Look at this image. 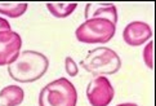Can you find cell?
Returning <instances> with one entry per match:
<instances>
[{
  "mask_svg": "<svg viewBox=\"0 0 156 106\" xmlns=\"http://www.w3.org/2000/svg\"><path fill=\"white\" fill-rule=\"evenodd\" d=\"M48 68L49 60L45 54L36 51H23L8 66V74L16 82L31 83L40 79Z\"/></svg>",
  "mask_w": 156,
  "mask_h": 106,
  "instance_id": "cell-1",
  "label": "cell"
},
{
  "mask_svg": "<svg viewBox=\"0 0 156 106\" xmlns=\"http://www.w3.org/2000/svg\"><path fill=\"white\" fill-rule=\"evenodd\" d=\"M76 88L66 78L48 83L39 94V106H76Z\"/></svg>",
  "mask_w": 156,
  "mask_h": 106,
  "instance_id": "cell-2",
  "label": "cell"
},
{
  "mask_svg": "<svg viewBox=\"0 0 156 106\" xmlns=\"http://www.w3.org/2000/svg\"><path fill=\"white\" fill-rule=\"evenodd\" d=\"M80 66L97 76L111 75L120 70L121 60L119 54L111 48L98 47L87 54V57L80 62Z\"/></svg>",
  "mask_w": 156,
  "mask_h": 106,
  "instance_id": "cell-3",
  "label": "cell"
},
{
  "mask_svg": "<svg viewBox=\"0 0 156 106\" xmlns=\"http://www.w3.org/2000/svg\"><path fill=\"white\" fill-rule=\"evenodd\" d=\"M116 32V25L108 20L92 18L77 27L75 31L76 39L85 44H105L114 38Z\"/></svg>",
  "mask_w": 156,
  "mask_h": 106,
  "instance_id": "cell-4",
  "label": "cell"
},
{
  "mask_svg": "<svg viewBox=\"0 0 156 106\" xmlns=\"http://www.w3.org/2000/svg\"><path fill=\"white\" fill-rule=\"evenodd\" d=\"M115 96V89L106 76H96L87 87V97L92 106H108Z\"/></svg>",
  "mask_w": 156,
  "mask_h": 106,
  "instance_id": "cell-5",
  "label": "cell"
},
{
  "mask_svg": "<svg viewBox=\"0 0 156 106\" xmlns=\"http://www.w3.org/2000/svg\"><path fill=\"white\" fill-rule=\"evenodd\" d=\"M22 39L18 32L0 31V66L10 65L20 56Z\"/></svg>",
  "mask_w": 156,
  "mask_h": 106,
  "instance_id": "cell-6",
  "label": "cell"
},
{
  "mask_svg": "<svg viewBox=\"0 0 156 106\" xmlns=\"http://www.w3.org/2000/svg\"><path fill=\"white\" fill-rule=\"evenodd\" d=\"M152 36V30L150 25L142 21H133L128 24L122 31V39L130 47L142 46L143 43L150 40Z\"/></svg>",
  "mask_w": 156,
  "mask_h": 106,
  "instance_id": "cell-7",
  "label": "cell"
},
{
  "mask_svg": "<svg viewBox=\"0 0 156 106\" xmlns=\"http://www.w3.org/2000/svg\"><path fill=\"white\" fill-rule=\"evenodd\" d=\"M85 18H103L118 24V9L112 3H89L85 7Z\"/></svg>",
  "mask_w": 156,
  "mask_h": 106,
  "instance_id": "cell-8",
  "label": "cell"
},
{
  "mask_svg": "<svg viewBox=\"0 0 156 106\" xmlns=\"http://www.w3.org/2000/svg\"><path fill=\"white\" fill-rule=\"evenodd\" d=\"M25 98L23 89L18 86H7L0 91L2 106H18Z\"/></svg>",
  "mask_w": 156,
  "mask_h": 106,
  "instance_id": "cell-9",
  "label": "cell"
},
{
  "mask_svg": "<svg viewBox=\"0 0 156 106\" xmlns=\"http://www.w3.org/2000/svg\"><path fill=\"white\" fill-rule=\"evenodd\" d=\"M77 3H47V8L57 18H66L76 9Z\"/></svg>",
  "mask_w": 156,
  "mask_h": 106,
  "instance_id": "cell-10",
  "label": "cell"
},
{
  "mask_svg": "<svg viewBox=\"0 0 156 106\" xmlns=\"http://www.w3.org/2000/svg\"><path fill=\"white\" fill-rule=\"evenodd\" d=\"M27 10V3H0V13L10 18H18Z\"/></svg>",
  "mask_w": 156,
  "mask_h": 106,
  "instance_id": "cell-11",
  "label": "cell"
},
{
  "mask_svg": "<svg viewBox=\"0 0 156 106\" xmlns=\"http://www.w3.org/2000/svg\"><path fill=\"white\" fill-rule=\"evenodd\" d=\"M143 61L148 69L154 68V43L150 42L143 49Z\"/></svg>",
  "mask_w": 156,
  "mask_h": 106,
  "instance_id": "cell-12",
  "label": "cell"
},
{
  "mask_svg": "<svg viewBox=\"0 0 156 106\" xmlns=\"http://www.w3.org/2000/svg\"><path fill=\"white\" fill-rule=\"evenodd\" d=\"M65 69H66V72L70 75V76H76L77 72H79V68L74 60L71 57H66L65 60Z\"/></svg>",
  "mask_w": 156,
  "mask_h": 106,
  "instance_id": "cell-13",
  "label": "cell"
},
{
  "mask_svg": "<svg viewBox=\"0 0 156 106\" xmlns=\"http://www.w3.org/2000/svg\"><path fill=\"white\" fill-rule=\"evenodd\" d=\"M8 30H12L10 29V25L7 20H4L0 17V31H8Z\"/></svg>",
  "mask_w": 156,
  "mask_h": 106,
  "instance_id": "cell-14",
  "label": "cell"
},
{
  "mask_svg": "<svg viewBox=\"0 0 156 106\" xmlns=\"http://www.w3.org/2000/svg\"><path fill=\"white\" fill-rule=\"evenodd\" d=\"M116 106H138V105L133 104V102H125V104H120V105H116Z\"/></svg>",
  "mask_w": 156,
  "mask_h": 106,
  "instance_id": "cell-15",
  "label": "cell"
}]
</instances>
